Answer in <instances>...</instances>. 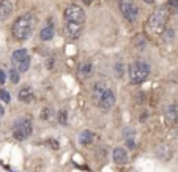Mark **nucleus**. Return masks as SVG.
<instances>
[{
  "label": "nucleus",
  "mask_w": 178,
  "mask_h": 172,
  "mask_svg": "<svg viewBox=\"0 0 178 172\" xmlns=\"http://www.w3.org/2000/svg\"><path fill=\"white\" fill-rule=\"evenodd\" d=\"M3 114H5V109H3L2 106H0V117H2V115H3Z\"/></svg>",
  "instance_id": "nucleus-33"
},
{
  "label": "nucleus",
  "mask_w": 178,
  "mask_h": 172,
  "mask_svg": "<svg viewBox=\"0 0 178 172\" xmlns=\"http://www.w3.org/2000/svg\"><path fill=\"white\" fill-rule=\"evenodd\" d=\"M13 13V3L10 0H0V19H8Z\"/></svg>",
  "instance_id": "nucleus-13"
},
{
  "label": "nucleus",
  "mask_w": 178,
  "mask_h": 172,
  "mask_svg": "<svg viewBox=\"0 0 178 172\" xmlns=\"http://www.w3.org/2000/svg\"><path fill=\"white\" fill-rule=\"evenodd\" d=\"M11 63L19 73H27V70L30 68V54L27 49H16L11 54Z\"/></svg>",
  "instance_id": "nucleus-4"
},
{
  "label": "nucleus",
  "mask_w": 178,
  "mask_h": 172,
  "mask_svg": "<svg viewBox=\"0 0 178 172\" xmlns=\"http://www.w3.org/2000/svg\"><path fill=\"white\" fill-rule=\"evenodd\" d=\"M57 117H58V123L60 125H66V123H68V112H66L65 109H60L58 110Z\"/></svg>",
  "instance_id": "nucleus-21"
},
{
  "label": "nucleus",
  "mask_w": 178,
  "mask_h": 172,
  "mask_svg": "<svg viewBox=\"0 0 178 172\" xmlns=\"http://www.w3.org/2000/svg\"><path fill=\"white\" fill-rule=\"evenodd\" d=\"M115 92L112 90V88H109L107 87V90L104 92V95L101 96V99L98 101V108L103 110V112H109L110 109L114 108V104H115Z\"/></svg>",
  "instance_id": "nucleus-8"
},
{
  "label": "nucleus",
  "mask_w": 178,
  "mask_h": 172,
  "mask_svg": "<svg viewBox=\"0 0 178 172\" xmlns=\"http://www.w3.org/2000/svg\"><path fill=\"white\" fill-rule=\"evenodd\" d=\"M145 36L143 35H137L136 38H134V46L137 47V49H143L145 47Z\"/></svg>",
  "instance_id": "nucleus-22"
},
{
  "label": "nucleus",
  "mask_w": 178,
  "mask_h": 172,
  "mask_svg": "<svg viewBox=\"0 0 178 172\" xmlns=\"http://www.w3.org/2000/svg\"><path fill=\"white\" fill-rule=\"evenodd\" d=\"M82 2H84L85 5H92V3H93V0H82Z\"/></svg>",
  "instance_id": "nucleus-32"
},
{
  "label": "nucleus",
  "mask_w": 178,
  "mask_h": 172,
  "mask_svg": "<svg viewBox=\"0 0 178 172\" xmlns=\"http://www.w3.org/2000/svg\"><path fill=\"white\" fill-rule=\"evenodd\" d=\"M93 141V133L90 130H84L79 133V142L81 145H88V144H92Z\"/></svg>",
  "instance_id": "nucleus-18"
},
{
  "label": "nucleus",
  "mask_w": 178,
  "mask_h": 172,
  "mask_svg": "<svg viewBox=\"0 0 178 172\" xmlns=\"http://www.w3.org/2000/svg\"><path fill=\"white\" fill-rule=\"evenodd\" d=\"M118 7L126 21L134 22L139 18V7L134 0H118Z\"/></svg>",
  "instance_id": "nucleus-7"
},
{
  "label": "nucleus",
  "mask_w": 178,
  "mask_h": 172,
  "mask_svg": "<svg viewBox=\"0 0 178 172\" xmlns=\"http://www.w3.org/2000/svg\"><path fill=\"white\" fill-rule=\"evenodd\" d=\"M55 35V30H54V21L52 19H49L46 24H44V27L41 29L40 32V38L43 41H49V40H52Z\"/></svg>",
  "instance_id": "nucleus-10"
},
{
  "label": "nucleus",
  "mask_w": 178,
  "mask_h": 172,
  "mask_svg": "<svg viewBox=\"0 0 178 172\" xmlns=\"http://www.w3.org/2000/svg\"><path fill=\"white\" fill-rule=\"evenodd\" d=\"M63 21L66 22H77V24H84L85 22V11L79 5H68L63 11Z\"/></svg>",
  "instance_id": "nucleus-6"
},
{
  "label": "nucleus",
  "mask_w": 178,
  "mask_h": 172,
  "mask_svg": "<svg viewBox=\"0 0 178 172\" xmlns=\"http://www.w3.org/2000/svg\"><path fill=\"white\" fill-rule=\"evenodd\" d=\"M167 21H169V11H167V8H165V7H159V8H156L151 14L148 16L147 25H148L150 30L159 33V32H162L165 29Z\"/></svg>",
  "instance_id": "nucleus-3"
},
{
  "label": "nucleus",
  "mask_w": 178,
  "mask_h": 172,
  "mask_svg": "<svg viewBox=\"0 0 178 172\" xmlns=\"http://www.w3.org/2000/svg\"><path fill=\"white\" fill-rule=\"evenodd\" d=\"M126 145L129 147V148H134V147H136V144H134V139H132V137H131V139H126Z\"/></svg>",
  "instance_id": "nucleus-29"
},
{
  "label": "nucleus",
  "mask_w": 178,
  "mask_h": 172,
  "mask_svg": "<svg viewBox=\"0 0 178 172\" xmlns=\"http://www.w3.org/2000/svg\"><path fill=\"white\" fill-rule=\"evenodd\" d=\"M107 90V85L104 84V82H96V84L93 85V90H92V96H93V101L98 104V101L101 99V96L104 95V92Z\"/></svg>",
  "instance_id": "nucleus-12"
},
{
  "label": "nucleus",
  "mask_w": 178,
  "mask_h": 172,
  "mask_svg": "<svg viewBox=\"0 0 178 172\" xmlns=\"http://www.w3.org/2000/svg\"><path fill=\"white\" fill-rule=\"evenodd\" d=\"M162 38H164V41H174L175 30L172 29V27H167V29H165V32L162 33Z\"/></svg>",
  "instance_id": "nucleus-20"
},
{
  "label": "nucleus",
  "mask_w": 178,
  "mask_h": 172,
  "mask_svg": "<svg viewBox=\"0 0 178 172\" xmlns=\"http://www.w3.org/2000/svg\"><path fill=\"white\" fill-rule=\"evenodd\" d=\"M112 158H114V163H117V164H126L128 163V152L121 147H117L112 152Z\"/></svg>",
  "instance_id": "nucleus-11"
},
{
  "label": "nucleus",
  "mask_w": 178,
  "mask_h": 172,
  "mask_svg": "<svg viewBox=\"0 0 178 172\" xmlns=\"http://www.w3.org/2000/svg\"><path fill=\"white\" fill-rule=\"evenodd\" d=\"M92 73H93V65L88 63V62L82 63V65L79 66V70H77V74H79L82 79H87V77H90Z\"/></svg>",
  "instance_id": "nucleus-17"
},
{
  "label": "nucleus",
  "mask_w": 178,
  "mask_h": 172,
  "mask_svg": "<svg viewBox=\"0 0 178 172\" xmlns=\"http://www.w3.org/2000/svg\"><path fill=\"white\" fill-rule=\"evenodd\" d=\"M10 81L13 82V84H19V81H21V77H19V71H16L14 68L13 70H10Z\"/></svg>",
  "instance_id": "nucleus-23"
},
{
  "label": "nucleus",
  "mask_w": 178,
  "mask_h": 172,
  "mask_svg": "<svg viewBox=\"0 0 178 172\" xmlns=\"http://www.w3.org/2000/svg\"><path fill=\"white\" fill-rule=\"evenodd\" d=\"M5 81H7V73L3 70H0V85H3Z\"/></svg>",
  "instance_id": "nucleus-27"
},
{
  "label": "nucleus",
  "mask_w": 178,
  "mask_h": 172,
  "mask_svg": "<svg viewBox=\"0 0 178 172\" xmlns=\"http://www.w3.org/2000/svg\"><path fill=\"white\" fill-rule=\"evenodd\" d=\"M82 29H84V24H77V22L65 21V24H63V32L69 40H77L82 35Z\"/></svg>",
  "instance_id": "nucleus-9"
},
{
  "label": "nucleus",
  "mask_w": 178,
  "mask_h": 172,
  "mask_svg": "<svg viewBox=\"0 0 178 172\" xmlns=\"http://www.w3.org/2000/svg\"><path fill=\"white\" fill-rule=\"evenodd\" d=\"M0 99H2L3 103H10V99H11L10 92L5 90V88H2V90H0Z\"/></svg>",
  "instance_id": "nucleus-26"
},
{
  "label": "nucleus",
  "mask_w": 178,
  "mask_h": 172,
  "mask_svg": "<svg viewBox=\"0 0 178 172\" xmlns=\"http://www.w3.org/2000/svg\"><path fill=\"white\" fill-rule=\"evenodd\" d=\"M33 125L30 119H18L13 125V136L16 141H25L32 136Z\"/></svg>",
  "instance_id": "nucleus-5"
},
{
  "label": "nucleus",
  "mask_w": 178,
  "mask_h": 172,
  "mask_svg": "<svg viewBox=\"0 0 178 172\" xmlns=\"http://www.w3.org/2000/svg\"><path fill=\"white\" fill-rule=\"evenodd\" d=\"M165 8H167L169 14H178V0H167Z\"/></svg>",
  "instance_id": "nucleus-19"
},
{
  "label": "nucleus",
  "mask_w": 178,
  "mask_h": 172,
  "mask_svg": "<svg viewBox=\"0 0 178 172\" xmlns=\"http://www.w3.org/2000/svg\"><path fill=\"white\" fill-rule=\"evenodd\" d=\"M52 117V109L51 108H43V110H41V119L43 120H49Z\"/></svg>",
  "instance_id": "nucleus-24"
},
{
  "label": "nucleus",
  "mask_w": 178,
  "mask_h": 172,
  "mask_svg": "<svg viewBox=\"0 0 178 172\" xmlns=\"http://www.w3.org/2000/svg\"><path fill=\"white\" fill-rule=\"evenodd\" d=\"M51 147H54V148H58V144H57V141H51Z\"/></svg>",
  "instance_id": "nucleus-31"
},
{
  "label": "nucleus",
  "mask_w": 178,
  "mask_h": 172,
  "mask_svg": "<svg viewBox=\"0 0 178 172\" xmlns=\"http://www.w3.org/2000/svg\"><path fill=\"white\" fill-rule=\"evenodd\" d=\"M18 96L21 101H24V103H30L32 99H33V90H32V87L29 85H25V87H22L19 93H18Z\"/></svg>",
  "instance_id": "nucleus-16"
},
{
  "label": "nucleus",
  "mask_w": 178,
  "mask_h": 172,
  "mask_svg": "<svg viewBox=\"0 0 178 172\" xmlns=\"http://www.w3.org/2000/svg\"><path fill=\"white\" fill-rule=\"evenodd\" d=\"M13 36L16 41H27L33 32V14L25 13L19 16L13 24Z\"/></svg>",
  "instance_id": "nucleus-1"
},
{
  "label": "nucleus",
  "mask_w": 178,
  "mask_h": 172,
  "mask_svg": "<svg viewBox=\"0 0 178 172\" xmlns=\"http://www.w3.org/2000/svg\"><path fill=\"white\" fill-rule=\"evenodd\" d=\"M54 63H55V60H54L52 57H49V59H47V63H46V65H47V70H52V68H54Z\"/></svg>",
  "instance_id": "nucleus-28"
},
{
  "label": "nucleus",
  "mask_w": 178,
  "mask_h": 172,
  "mask_svg": "<svg viewBox=\"0 0 178 172\" xmlns=\"http://www.w3.org/2000/svg\"><path fill=\"white\" fill-rule=\"evenodd\" d=\"M123 71H125V68H123V65H121V63H117L114 66V73H115L117 77H123Z\"/></svg>",
  "instance_id": "nucleus-25"
},
{
  "label": "nucleus",
  "mask_w": 178,
  "mask_h": 172,
  "mask_svg": "<svg viewBox=\"0 0 178 172\" xmlns=\"http://www.w3.org/2000/svg\"><path fill=\"white\" fill-rule=\"evenodd\" d=\"M156 156L161 159V161H169V159L172 158V150L169 145H165V144H162V145H159L156 148Z\"/></svg>",
  "instance_id": "nucleus-15"
},
{
  "label": "nucleus",
  "mask_w": 178,
  "mask_h": 172,
  "mask_svg": "<svg viewBox=\"0 0 178 172\" xmlns=\"http://www.w3.org/2000/svg\"><path fill=\"white\" fill-rule=\"evenodd\" d=\"M165 119H167L169 123H177L178 122V106L177 104H169L165 108Z\"/></svg>",
  "instance_id": "nucleus-14"
},
{
  "label": "nucleus",
  "mask_w": 178,
  "mask_h": 172,
  "mask_svg": "<svg viewBox=\"0 0 178 172\" xmlns=\"http://www.w3.org/2000/svg\"><path fill=\"white\" fill-rule=\"evenodd\" d=\"M147 119H148V112H143L140 117H139V122H145Z\"/></svg>",
  "instance_id": "nucleus-30"
},
{
  "label": "nucleus",
  "mask_w": 178,
  "mask_h": 172,
  "mask_svg": "<svg viewBox=\"0 0 178 172\" xmlns=\"http://www.w3.org/2000/svg\"><path fill=\"white\" fill-rule=\"evenodd\" d=\"M145 2H147V3H153V2H154V0H145Z\"/></svg>",
  "instance_id": "nucleus-34"
},
{
  "label": "nucleus",
  "mask_w": 178,
  "mask_h": 172,
  "mask_svg": "<svg viewBox=\"0 0 178 172\" xmlns=\"http://www.w3.org/2000/svg\"><path fill=\"white\" fill-rule=\"evenodd\" d=\"M150 65L145 60H136L129 65V70H128V74H129V82L134 85H139L142 82H145L150 76Z\"/></svg>",
  "instance_id": "nucleus-2"
}]
</instances>
